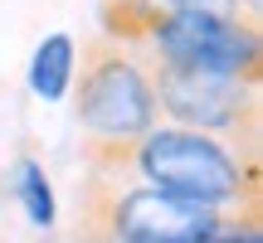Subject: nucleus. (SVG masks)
<instances>
[{"instance_id":"obj_1","label":"nucleus","mask_w":263,"mask_h":243,"mask_svg":"<svg viewBox=\"0 0 263 243\" xmlns=\"http://www.w3.org/2000/svg\"><path fill=\"white\" fill-rule=\"evenodd\" d=\"M137 170L151 180V190L205 209H224L249 195V170L234 160V151L190 127H151L137 146Z\"/></svg>"},{"instance_id":"obj_2","label":"nucleus","mask_w":263,"mask_h":243,"mask_svg":"<svg viewBox=\"0 0 263 243\" xmlns=\"http://www.w3.org/2000/svg\"><path fill=\"white\" fill-rule=\"evenodd\" d=\"M151 44L180 73H215V78H254L258 34L254 25L224 10H166L151 29Z\"/></svg>"},{"instance_id":"obj_3","label":"nucleus","mask_w":263,"mask_h":243,"mask_svg":"<svg viewBox=\"0 0 263 243\" xmlns=\"http://www.w3.org/2000/svg\"><path fill=\"white\" fill-rule=\"evenodd\" d=\"M78 121L98 136L132 141L156 127V93L151 78L122 54H93V64L78 78Z\"/></svg>"},{"instance_id":"obj_4","label":"nucleus","mask_w":263,"mask_h":243,"mask_svg":"<svg viewBox=\"0 0 263 243\" xmlns=\"http://www.w3.org/2000/svg\"><path fill=\"white\" fill-rule=\"evenodd\" d=\"M224 229L219 209L176 199L166 190H132L112 205V238L117 243H200Z\"/></svg>"},{"instance_id":"obj_5","label":"nucleus","mask_w":263,"mask_h":243,"mask_svg":"<svg viewBox=\"0 0 263 243\" xmlns=\"http://www.w3.org/2000/svg\"><path fill=\"white\" fill-rule=\"evenodd\" d=\"M156 107H166L180 127L190 131H224L239 127V117L249 112V93L239 78H215V73H180L166 68L161 83L151 88Z\"/></svg>"},{"instance_id":"obj_6","label":"nucleus","mask_w":263,"mask_h":243,"mask_svg":"<svg viewBox=\"0 0 263 243\" xmlns=\"http://www.w3.org/2000/svg\"><path fill=\"white\" fill-rule=\"evenodd\" d=\"M73 39L68 34H49L44 44L34 49V58H29V88H34V97H44V103H59V97L73 88Z\"/></svg>"},{"instance_id":"obj_7","label":"nucleus","mask_w":263,"mask_h":243,"mask_svg":"<svg viewBox=\"0 0 263 243\" xmlns=\"http://www.w3.org/2000/svg\"><path fill=\"white\" fill-rule=\"evenodd\" d=\"M10 195L20 199V209H25V219L34 229H49L54 224V190H49V175L39 160H15L10 166Z\"/></svg>"},{"instance_id":"obj_8","label":"nucleus","mask_w":263,"mask_h":243,"mask_svg":"<svg viewBox=\"0 0 263 243\" xmlns=\"http://www.w3.org/2000/svg\"><path fill=\"white\" fill-rule=\"evenodd\" d=\"M200 243H263V238H258V224H244V229L224 224V229H215V234L200 238Z\"/></svg>"},{"instance_id":"obj_9","label":"nucleus","mask_w":263,"mask_h":243,"mask_svg":"<svg viewBox=\"0 0 263 243\" xmlns=\"http://www.w3.org/2000/svg\"><path fill=\"white\" fill-rule=\"evenodd\" d=\"M171 10H224L229 15V5H234V0H166Z\"/></svg>"}]
</instances>
